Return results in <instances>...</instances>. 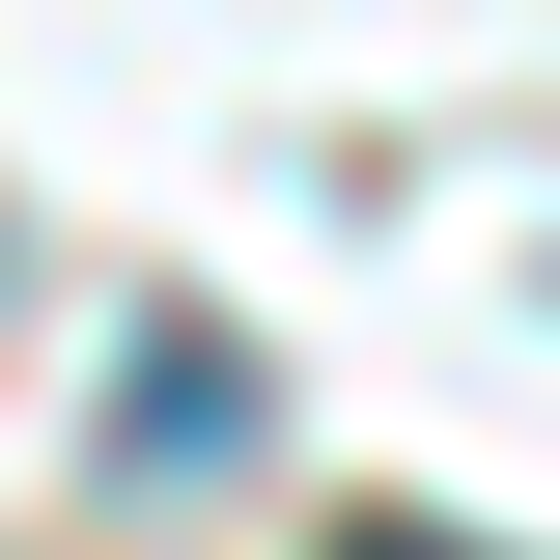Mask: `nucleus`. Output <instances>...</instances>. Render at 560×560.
Returning a JSON list of instances; mask_svg holds the SVG:
<instances>
[{"instance_id":"1","label":"nucleus","mask_w":560,"mask_h":560,"mask_svg":"<svg viewBox=\"0 0 560 560\" xmlns=\"http://www.w3.org/2000/svg\"><path fill=\"white\" fill-rule=\"evenodd\" d=\"M337 560H477V533H337Z\"/></svg>"}]
</instances>
